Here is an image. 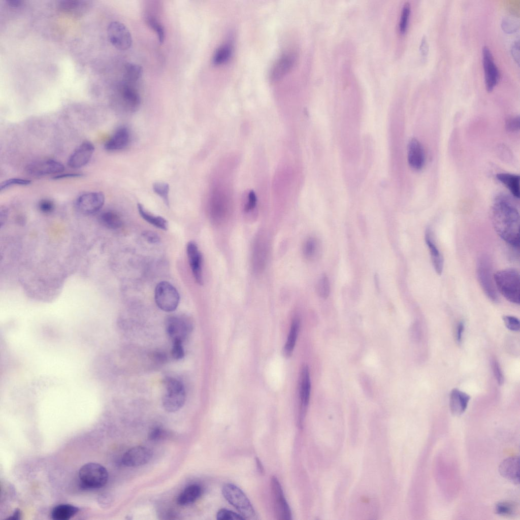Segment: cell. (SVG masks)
I'll return each instance as SVG.
<instances>
[{
    "label": "cell",
    "instance_id": "1",
    "mask_svg": "<svg viewBox=\"0 0 520 520\" xmlns=\"http://www.w3.org/2000/svg\"><path fill=\"white\" fill-rule=\"evenodd\" d=\"M494 228L501 239L512 248L519 247V212L516 204L505 196L497 197L492 209Z\"/></svg>",
    "mask_w": 520,
    "mask_h": 520
},
{
    "label": "cell",
    "instance_id": "2",
    "mask_svg": "<svg viewBox=\"0 0 520 520\" xmlns=\"http://www.w3.org/2000/svg\"><path fill=\"white\" fill-rule=\"evenodd\" d=\"M496 289L511 303L519 304V274L514 268H506L494 274Z\"/></svg>",
    "mask_w": 520,
    "mask_h": 520
},
{
    "label": "cell",
    "instance_id": "3",
    "mask_svg": "<svg viewBox=\"0 0 520 520\" xmlns=\"http://www.w3.org/2000/svg\"><path fill=\"white\" fill-rule=\"evenodd\" d=\"M222 493L226 500L239 512L244 519L257 518L252 504L239 487L232 483H226L223 486Z\"/></svg>",
    "mask_w": 520,
    "mask_h": 520
},
{
    "label": "cell",
    "instance_id": "4",
    "mask_svg": "<svg viewBox=\"0 0 520 520\" xmlns=\"http://www.w3.org/2000/svg\"><path fill=\"white\" fill-rule=\"evenodd\" d=\"M166 392L162 397V405L169 412H174L181 409L186 400L185 390L183 384L177 379L167 377L164 382Z\"/></svg>",
    "mask_w": 520,
    "mask_h": 520
},
{
    "label": "cell",
    "instance_id": "5",
    "mask_svg": "<svg viewBox=\"0 0 520 520\" xmlns=\"http://www.w3.org/2000/svg\"><path fill=\"white\" fill-rule=\"evenodd\" d=\"M476 273L479 283L485 296L492 302L499 301L490 258L486 255L479 257L476 264Z\"/></svg>",
    "mask_w": 520,
    "mask_h": 520
},
{
    "label": "cell",
    "instance_id": "6",
    "mask_svg": "<svg viewBox=\"0 0 520 520\" xmlns=\"http://www.w3.org/2000/svg\"><path fill=\"white\" fill-rule=\"evenodd\" d=\"M79 477L84 488L98 489L106 484L108 473L102 465L95 463H89L80 469Z\"/></svg>",
    "mask_w": 520,
    "mask_h": 520
},
{
    "label": "cell",
    "instance_id": "7",
    "mask_svg": "<svg viewBox=\"0 0 520 520\" xmlns=\"http://www.w3.org/2000/svg\"><path fill=\"white\" fill-rule=\"evenodd\" d=\"M154 298L158 307L167 312L175 311L180 301L178 290L167 281H161L157 284L155 289Z\"/></svg>",
    "mask_w": 520,
    "mask_h": 520
},
{
    "label": "cell",
    "instance_id": "8",
    "mask_svg": "<svg viewBox=\"0 0 520 520\" xmlns=\"http://www.w3.org/2000/svg\"><path fill=\"white\" fill-rule=\"evenodd\" d=\"M166 331L172 341H184L192 330V324L187 317L172 315L168 317L166 321Z\"/></svg>",
    "mask_w": 520,
    "mask_h": 520
},
{
    "label": "cell",
    "instance_id": "9",
    "mask_svg": "<svg viewBox=\"0 0 520 520\" xmlns=\"http://www.w3.org/2000/svg\"><path fill=\"white\" fill-rule=\"evenodd\" d=\"M107 34L110 43L119 50H125L132 46V38L130 31L121 22H111L107 28Z\"/></svg>",
    "mask_w": 520,
    "mask_h": 520
},
{
    "label": "cell",
    "instance_id": "10",
    "mask_svg": "<svg viewBox=\"0 0 520 520\" xmlns=\"http://www.w3.org/2000/svg\"><path fill=\"white\" fill-rule=\"evenodd\" d=\"M105 203V196L101 192H89L81 194L77 199L78 209L84 214H92L98 212Z\"/></svg>",
    "mask_w": 520,
    "mask_h": 520
},
{
    "label": "cell",
    "instance_id": "11",
    "mask_svg": "<svg viewBox=\"0 0 520 520\" xmlns=\"http://www.w3.org/2000/svg\"><path fill=\"white\" fill-rule=\"evenodd\" d=\"M482 54L485 87L487 91H491L499 82L500 73L494 62L492 54L487 46L483 47Z\"/></svg>",
    "mask_w": 520,
    "mask_h": 520
},
{
    "label": "cell",
    "instance_id": "12",
    "mask_svg": "<svg viewBox=\"0 0 520 520\" xmlns=\"http://www.w3.org/2000/svg\"><path fill=\"white\" fill-rule=\"evenodd\" d=\"M271 489L276 514L279 519H291V511L284 496L281 485L275 476L271 478Z\"/></svg>",
    "mask_w": 520,
    "mask_h": 520
},
{
    "label": "cell",
    "instance_id": "13",
    "mask_svg": "<svg viewBox=\"0 0 520 520\" xmlns=\"http://www.w3.org/2000/svg\"><path fill=\"white\" fill-rule=\"evenodd\" d=\"M186 253L195 281L199 285H203V256L198 245L194 241H190L188 242L186 246Z\"/></svg>",
    "mask_w": 520,
    "mask_h": 520
},
{
    "label": "cell",
    "instance_id": "14",
    "mask_svg": "<svg viewBox=\"0 0 520 520\" xmlns=\"http://www.w3.org/2000/svg\"><path fill=\"white\" fill-rule=\"evenodd\" d=\"M64 169L61 162L53 159H47L29 164L26 167L25 171L29 175L42 176L61 173Z\"/></svg>",
    "mask_w": 520,
    "mask_h": 520
},
{
    "label": "cell",
    "instance_id": "15",
    "mask_svg": "<svg viewBox=\"0 0 520 520\" xmlns=\"http://www.w3.org/2000/svg\"><path fill=\"white\" fill-rule=\"evenodd\" d=\"M152 456V452L148 448L136 446L128 449L124 454L122 462L126 466L138 467L147 464Z\"/></svg>",
    "mask_w": 520,
    "mask_h": 520
},
{
    "label": "cell",
    "instance_id": "16",
    "mask_svg": "<svg viewBox=\"0 0 520 520\" xmlns=\"http://www.w3.org/2000/svg\"><path fill=\"white\" fill-rule=\"evenodd\" d=\"M296 61V55L294 52H286L282 54L275 62L270 73L272 81L279 80L289 73L294 68Z\"/></svg>",
    "mask_w": 520,
    "mask_h": 520
},
{
    "label": "cell",
    "instance_id": "17",
    "mask_svg": "<svg viewBox=\"0 0 520 520\" xmlns=\"http://www.w3.org/2000/svg\"><path fill=\"white\" fill-rule=\"evenodd\" d=\"M94 151V146L89 141L82 143L70 155L68 166L73 169L80 168L90 160Z\"/></svg>",
    "mask_w": 520,
    "mask_h": 520
},
{
    "label": "cell",
    "instance_id": "18",
    "mask_svg": "<svg viewBox=\"0 0 520 520\" xmlns=\"http://www.w3.org/2000/svg\"><path fill=\"white\" fill-rule=\"evenodd\" d=\"M219 191L215 192L211 204V214L215 222L220 223L226 219L229 212L228 199L226 194Z\"/></svg>",
    "mask_w": 520,
    "mask_h": 520
},
{
    "label": "cell",
    "instance_id": "19",
    "mask_svg": "<svg viewBox=\"0 0 520 520\" xmlns=\"http://www.w3.org/2000/svg\"><path fill=\"white\" fill-rule=\"evenodd\" d=\"M408 162L414 170H421L425 162V155L421 143L415 138L410 140L407 147Z\"/></svg>",
    "mask_w": 520,
    "mask_h": 520
},
{
    "label": "cell",
    "instance_id": "20",
    "mask_svg": "<svg viewBox=\"0 0 520 520\" xmlns=\"http://www.w3.org/2000/svg\"><path fill=\"white\" fill-rule=\"evenodd\" d=\"M131 133L125 126L118 128L105 144V148L109 151L120 150L126 148L131 141Z\"/></svg>",
    "mask_w": 520,
    "mask_h": 520
},
{
    "label": "cell",
    "instance_id": "21",
    "mask_svg": "<svg viewBox=\"0 0 520 520\" xmlns=\"http://www.w3.org/2000/svg\"><path fill=\"white\" fill-rule=\"evenodd\" d=\"M499 471L502 476L515 484L519 481V458L518 456L510 457L504 460L500 464Z\"/></svg>",
    "mask_w": 520,
    "mask_h": 520
},
{
    "label": "cell",
    "instance_id": "22",
    "mask_svg": "<svg viewBox=\"0 0 520 520\" xmlns=\"http://www.w3.org/2000/svg\"><path fill=\"white\" fill-rule=\"evenodd\" d=\"M433 236L432 230L428 228L425 234V241L429 250L433 268L438 275H441L443 268V258Z\"/></svg>",
    "mask_w": 520,
    "mask_h": 520
},
{
    "label": "cell",
    "instance_id": "23",
    "mask_svg": "<svg viewBox=\"0 0 520 520\" xmlns=\"http://www.w3.org/2000/svg\"><path fill=\"white\" fill-rule=\"evenodd\" d=\"M470 397L467 394L454 388L450 392L449 407L451 412L456 416L462 414L466 410Z\"/></svg>",
    "mask_w": 520,
    "mask_h": 520
},
{
    "label": "cell",
    "instance_id": "24",
    "mask_svg": "<svg viewBox=\"0 0 520 520\" xmlns=\"http://www.w3.org/2000/svg\"><path fill=\"white\" fill-rule=\"evenodd\" d=\"M311 391L310 373L308 366H304L301 371L300 384V397L301 404V417L308 406Z\"/></svg>",
    "mask_w": 520,
    "mask_h": 520
},
{
    "label": "cell",
    "instance_id": "25",
    "mask_svg": "<svg viewBox=\"0 0 520 520\" xmlns=\"http://www.w3.org/2000/svg\"><path fill=\"white\" fill-rule=\"evenodd\" d=\"M90 2L85 1L64 0L58 4L61 11L74 16H82L90 7Z\"/></svg>",
    "mask_w": 520,
    "mask_h": 520
},
{
    "label": "cell",
    "instance_id": "26",
    "mask_svg": "<svg viewBox=\"0 0 520 520\" xmlns=\"http://www.w3.org/2000/svg\"><path fill=\"white\" fill-rule=\"evenodd\" d=\"M121 96L126 108L135 111L140 106L141 98L136 89L128 83H125L121 89Z\"/></svg>",
    "mask_w": 520,
    "mask_h": 520
},
{
    "label": "cell",
    "instance_id": "27",
    "mask_svg": "<svg viewBox=\"0 0 520 520\" xmlns=\"http://www.w3.org/2000/svg\"><path fill=\"white\" fill-rule=\"evenodd\" d=\"M322 247L319 240L315 237H310L304 242L303 253L305 258L310 261L317 260L321 256Z\"/></svg>",
    "mask_w": 520,
    "mask_h": 520
},
{
    "label": "cell",
    "instance_id": "28",
    "mask_svg": "<svg viewBox=\"0 0 520 520\" xmlns=\"http://www.w3.org/2000/svg\"><path fill=\"white\" fill-rule=\"evenodd\" d=\"M137 208L139 214L146 221L159 229L164 231L168 230V222L165 218L149 212L140 203L137 204Z\"/></svg>",
    "mask_w": 520,
    "mask_h": 520
},
{
    "label": "cell",
    "instance_id": "29",
    "mask_svg": "<svg viewBox=\"0 0 520 520\" xmlns=\"http://www.w3.org/2000/svg\"><path fill=\"white\" fill-rule=\"evenodd\" d=\"M497 179L504 184L515 198H519V176L509 173H499Z\"/></svg>",
    "mask_w": 520,
    "mask_h": 520
},
{
    "label": "cell",
    "instance_id": "30",
    "mask_svg": "<svg viewBox=\"0 0 520 520\" xmlns=\"http://www.w3.org/2000/svg\"><path fill=\"white\" fill-rule=\"evenodd\" d=\"M202 489L198 484L186 488L179 495L177 502L180 505H187L195 501L201 495Z\"/></svg>",
    "mask_w": 520,
    "mask_h": 520
},
{
    "label": "cell",
    "instance_id": "31",
    "mask_svg": "<svg viewBox=\"0 0 520 520\" xmlns=\"http://www.w3.org/2000/svg\"><path fill=\"white\" fill-rule=\"evenodd\" d=\"M79 511L78 507L70 504H60L54 507L51 512L52 518L54 520H68Z\"/></svg>",
    "mask_w": 520,
    "mask_h": 520
},
{
    "label": "cell",
    "instance_id": "32",
    "mask_svg": "<svg viewBox=\"0 0 520 520\" xmlns=\"http://www.w3.org/2000/svg\"><path fill=\"white\" fill-rule=\"evenodd\" d=\"M299 327V320L297 318L294 319L283 350L284 355L286 357L289 356L292 352L298 335Z\"/></svg>",
    "mask_w": 520,
    "mask_h": 520
},
{
    "label": "cell",
    "instance_id": "33",
    "mask_svg": "<svg viewBox=\"0 0 520 520\" xmlns=\"http://www.w3.org/2000/svg\"><path fill=\"white\" fill-rule=\"evenodd\" d=\"M100 220L103 225L110 229H117L123 224L120 215L115 211L108 210L103 212L100 216Z\"/></svg>",
    "mask_w": 520,
    "mask_h": 520
},
{
    "label": "cell",
    "instance_id": "34",
    "mask_svg": "<svg viewBox=\"0 0 520 520\" xmlns=\"http://www.w3.org/2000/svg\"><path fill=\"white\" fill-rule=\"evenodd\" d=\"M233 53V47L230 43H225L219 47L215 51L212 58V62L218 66L227 62Z\"/></svg>",
    "mask_w": 520,
    "mask_h": 520
},
{
    "label": "cell",
    "instance_id": "35",
    "mask_svg": "<svg viewBox=\"0 0 520 520\" xmlns=\"http://www.w3.org/2000/svg\"><path fill=\"white\" fill-rule=\"evenodd\" d=\"M124 73L126 83L131 84L142 77L143 68L139 64L127 62L125 64Z\"/></svg>",
    "mask_w": 520,
    "mask_h": 520
},
{
    "label": "cell",
    "instance_id": "36",
    "mask_svg": "<svg viewBox=\"0 0 520 520\" xmlns=\"http://www.w3.org/2000/svg\"><path fill=\"white\" fill-rule=\"evenodd\" d=\"M496 514L502 516H513L517 511L516 504L510 501H501L497 503L494 508Z\"/></svg>",
    "mask_w": 520,
    "mask_h": 520
},
{
    "label": "cell",
    "instance_id": "37",
    "mask_svg": "<svg viewBox=\"0 0 520 520\" xmlns=\"http://www.w3.org/2000/svg\"><path fill=\"white\" fill-rule=\"evenodd\" d=\"M152 188L154 192L161 198L165 204L169 207V185L164 182H156L153 184Z\"/></svg>",
    "mask_w": 520,
    "mask_h": 520
},
{
    "label": "cell",
    "instance_id": "38",
    "mask_svg": "<svg viewBox=\"0 0 520 520\" xmlns=\"http://www.w3.org/2000/svg\"><path fill=\"white\" fill-rule=\"evenodd\" d=\"M316 289L317 295L321 298L327 299L329 297L330 285L328 277L325 274H323L318 280Z\"/></svg>",
    "mask_w": 520,
    "mask_h": 520
},
{
    "label": "cell",
    "instance_id": "39",
    "mask_svg": "<svg viewBox=\"0 0 520 520\" xmlns=\"http://www.w3.org/2000/svg\"><path fill=\"white\" fill-rule=\"evenodd\" d=\"M148 25L157 34L158 41L162 44L165 39V31L162 24L152 16H148L146 18Z\"/></svg>",
    "mask_w": 520,
    "mask_h": 520
},
{
    "label": "cell",
    "instance_id": "40",
    "mask_svg": "<svg viewBox=\"0 0 520 520\" xmlns=\"http://www.w3.org/2000/svg\"><path fill=\"white\" fill-rule=\"evenodd\" d=\"M410 13V4L406 2L402 7L399 23V29L401 34H404L407 29Z\"/></svg>",
    "mask_w": 520,
    "mask_h": 520
},
{
    "label": "cell",
    "instance_id": "41",
    "mask_svg": "<svg viewBox=\"0 0 520 520\" xmlns=\"http://www.w3.org/2000/svg\"><path fill=\"white\" fill-rule=\"evenodd\" d=\"M216 518L218 520L244 519V518L240 514L226 509H220L217 513Z\"/></svg>",
    "mask_w": 520,
    "mask_h": 520
},
{
    "label": "cell",
    "instance_id": "42",
    "mask_svg": "<svg viewBox=\"0 0 520 520\" xmlns=\"http://www.w3.org/2000/svg\"><path fill=\"white\" fill-rule=\"evenodd\" d=\"M244 211L249 212L253 210L256 207L257 199L254 192L249 190L244 193Z\"/></svg>",
    "mask_w": 520,
    "mask_h": 520
},
{
    "label": "cell",
    "instance_id": "43",
    "mask_svg": "<svg viewBox=\"0 0 520 520\" xmlns=\"http://www.w3.org/2000/svg\"><path fill=\"white\" fill-rule=\"evenodd\" d=\"M30 184V180L22 178H10L1 184L0 190L2 191L13 185H27Z\"/></svg>",
    "mask_w": 520,
    "mask_h": 520
},
{
    "label": "cell",
    "instance_id": "44",
    "mask_svg": "<svg viewBox=\"0 0 520 520\" xmlns=\"http://www.w3.org/2000/svg\"><path fill=\"white\" fill-rule=\"evenodd\" d=\"M501 26L504 31L507 33H512L519 28L518 22L511 18H505L503 19Z\"/></svg>",
    "mask_w": 520,
    "mask_h": 520
},
{
    "label": "cell",
    "instance_id": "45",
    "mask_svg": "<svg viewBox=\"0 0 520 520\" xmlns=\"http://www.w3.org/2000/svg\"><path fill=\"white\" fill-rule=\"evenodd\" d=\"M503 320L506 327L512 331L519 330V321L517 318L511 315H504Z\"/></svg>",
    "mask_w": 520,
    "mask_h": 520
},
{
    "label": "cell",
    "instance_id": "46",
    "mask_svg": "<svg viewBox=\"0 0 520 520\" xmlns=\"http://www.w3.org/2000/svg\"><path fill=\"white\" fill-rule=\"evenodd\" d=\"M171 354L175 360H181L184 356V349L183 346V342L181 341H173V345L171 349Z\"/></svg>",
    "mask_w": 520,
    "mask_h": 520
},
{
    "label": "cell",
    "instance_id": "47",
    "mask_svg": "<svg viewBox=\"0 0 520 520\" xmlns=\"http://www.w3.org/2000/svg\"><path fill=\"white\" fill-rule=\"evenodd\" d=\"M38 207L41 212L48 214L54 210L55 206L52 201L48 199H44L40 201Z\"/></svg>",
    "mask_w": 520,
    "mask_h": 520
},
{
    "label": "cell",
    "instance_id": "48",
    "mask_svg": "<svg viewBox=\"0 0 520 520\" xmlns=\"http://www.w3.org/2000/svg\"><path fill=\"white\" fill-rule=\"evenodd\" d=\"M506 128L509 132H516L519 130V116L511 117L507 119L506 122Z\"/></svg>",
    "mask_w": 520,
    "mask_h": 520
},
{
    "label": "cell",
    "instance_id": "49",
    "mask_svg": "<svg viewBox=\"0 0 520 520\" xmlns=\"http://www.w3.org/2000/svg\"><path fill=\"white\" fill-rule=\"evenodd\" d=\"M142 236L149 243H158L160 239L159 236L155 232L151 231H145L142 233Z\"/></svg>",
    "mask_w": 520,
    "mask_h": 520
},
{
    "label": "cell",
    "instance_id": "50",
    "mask_svg": "<svg viewBox=\"0 0 520 520\" xmlns=\"http://www.w3.org/2000/svg\"><path fill=\"white\" fill-rule=\"evenodd\" d=\"M492 367L495 377L498 384H502L504 381L503 375L499 364L496 360H494L493 361Z\"/></svg>",
    "mask_w": 520,
    "mask_h": 520
},
{
    "label": "cell",
    "instance_id": "51",
    "mask_svg": "<svg viewBox=\"0 0 520 520\" xmlns=\"http://www.w3.org/2000/svg\"><path fill=\"white\" fill-rule=\"evenodd\" d=\"M511 55L518 64L519 62V41L514 42L511 47Z\"/></svg>",
    "mask_w": 520,
    "mask_h": 520
},
{
    "label": "cell",
    "instance_id": "52",
    "mask_svg": "<svg viewBox=\"0 0 520 520\" xmlns=\"http://www.w3.org/2000/svg\"><path fill=\"white\" fill-rule=\"evenodd\" d=\"M419 50L422 57L425 59L429 52V44L426 37L425 36L422 37Z\"/></svg>",
    "mask_w": 520,
    "mask_h": 520
},
{
    "label": "cell",
    "instance_id": "53",
    "mask_svg": "<svg viewBox=\"0 0 520 520\" xmlns=\"http://www.w3.org/2000/svg\"><path fill=\"white\" fill-rule=\"evenodd\" d=\"M112 498L109 495L104 494L99 497L98 502L101 506L106 507L112 503Z\"/></svg>",
    "mask_w": 520,
    "mask_h": 520
},
{
    "label": "cell",
    "instance_id": "54",
    "mask_svg": "<svg viewBox=\"0 0 520 520\" xmlns=\"http://www.w3.org/2000/svg\"><path fill=\"white\" fill-rule=\"evenodd\" d=\"M464 330V323L463 321L459 322L457 328L456 339L458 343L462 341V334Z\"/></svg>",
    "mask_w": 520,
    "mask_h": 520
},
{
    "label": "cell",
    "instance_id": "55",
    "mask_svg": "<svg viewBox=\"0 0 520 520\" xmlns=\"http://www.w3.org/2000/svg\"><path fill=\"white\" fill-rule=\"evenodd\" d=\"M162 433V430L160 428L153 429L149 434V438L151 440H156L160 437Z\"/></svg>",
    "mask_w": 520,
    "mask_h": 520
},
{
    "label": "cell",
    "instance_id": "56",
    "mask_svg": "<svg viewBox=\"0 0 520 520\" xmlns=\"http://www.w3.org/2000/svg\"><path fill=\"white\" fill-rule=\"evenodd\" d=\"M82 176V174H79V173H67V174H61V175H59L56 176H55L53 178V179H62V178H66L79 177H81Z\"/></svg>",
    "mask_w": 520,
    "mask_h": 520
},
{
    "label": "cell",
    "instance_id": "57",
    "mask_svg": "<svg viewBox=\"0 0 520 520\" xmlns=\"http://www.w3.org/2000/svg\"><path fill=\"white\" fill-rule=\"evenodd\" d=\"M21 512L19 509H16L14 511V513L10 517H8V519L10 520H18L20 518Z\"/></svg>",
    "mask_w": 520,
    "mask_h": 520
},
{
    "label": "cell",
    "instance_id": "58",
    "mask_svg": "<svg viewBox=\"0 0 520 520\" xmlns=\"http://www.w3.org/2000/svg\"><path fill=\"white\" fill-rule=\"evenodd\" d=\"M8 5L12 7H18L21 5L22 1L18 0H7Z\"/></svg>",
    "mask_w": 520,
    "mask_h": 520
},
{
    "label": "cell",
    "instance_id": "59",
    "mask_svg": "<svg viewBox=\"0 0 520 520\" xmlns=\"http://www.w3.org/2000/svg\"><path fill=\"white\" fill-rule=\"evenodd\" d=\"M256 464H257V468L259 470V471L262 472L263 471V466H262V464H261V463L260 462V461L258 459H256Z\"/></svg>",
    "mask_w": 520,
    "mask_h": 520
}]
</instances>
